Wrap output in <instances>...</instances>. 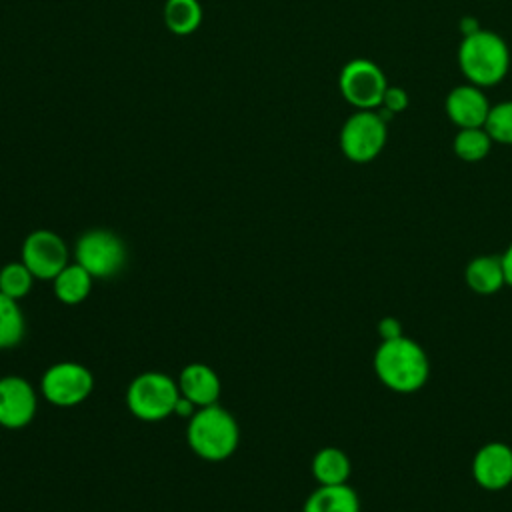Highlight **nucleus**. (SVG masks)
I'll use <instances>...</instances> for the list:
<instances>
[{
	"mask_svg": "<svg viewBox=\"0 0 512 512\" xmlns=\"http://www.w3.org/2000/svg\"><path fill=\"white\" fill-rule=\"evenodd\" d=\"M374 372L392 392L412 394L428 382L430 360L416 340L402 334L380 342L374 352Z\"/></svg>",
	"mask_w": 512,
	"mask_h": 512,
	"instance_id": "f257e3e1",
	"label": "nucleus"
},
{
	"mask_svg": "<svg viewBox=\"0 0 512 512\" xmlns=\"http://www.w3.org/2000/svg\"><path fill=\"white\" fill-rule=\"evenodd\" d=\"M458 66L470 84L480 88L496 86L510 70V48L500 34L478 28L462 36Z\"/></svg>",
	"mask_w": 512,
	"mask_h": 512,
	"instance_id": "f03ea898",
	"label": "nucleus"
},
{
	"mask_svg": "<svg viewBox=\"0 0 512 512\" xmlns=\"http://www.w3.org/2000/svg\"><path fill=\"white\" fill-rule=\"evenodd\" d=\"M186 434L194 454L210 462L230 458L240 440V430L234 416L218 404L198 408L190 416Z\"/></svg>",
	"mask_w": 512,
	"mask_h": 512,
	"instance_id": "7ed1b4c3",
	"label": "nucleus"
},
{
	"mask_svg": "<svg viewBox=\"0 0 512 512\" xmlns=\"http://www.w3.org/2000/svg\"><path fill=\"white\" fill-rule=\"evenodd\" d=\"M178 398V382L162 372H142L130 382L126 392L128 410L146 422H156L174 414Z\"/></svg>",
	"mask_w": 512,
	"mask_h": 512,
	"instance_id": "20e7f679",
	"label": "nucleus"
},
{
	"mask_svg": "<svg viewBox=\"0 0 512 512\" xmlns=\"http://www.w3.org/2000/svg\"><path fill=\"white\" fill-rule=\"evenodd\" d=\"M340 150L356 164H368L384 150L388 140L386 118L376 110H356L340 128Z\"/></svg>",
	"mask_w": 512,
	"mask_h": 512,
	"instance_id": "39448f33",
	"label": "nucleus"
},
{
	"mask_svg": "<svg viewBox=\"0 0 512 512\" xmlns=\"http://www.w3.org/2000/svg\"><path fill=\"white\" fill-rule=\"evenodd\" d=\"M388 86L384 70L368 58L346 62L338 76L340 94L356 110H378Z\"/></svg>",
	"mask_w": 512,
	"mask_h": 512,
	"instance_id": "423d86ee",
	"label": "nucleus"
},
{
	"mask_svg": "<svg viewBox=\"0 0 512 512\" xmlns=\"http://www.w3.org/2000/svg\"><path fill=\"white\" fill-rule=\"evenodd\" d=\"M74 256L92 278H112L126 262V248L114 232L98 228L78 238Z\"/></svg>",
	"mask_w": 512,
	"mask_h": 512,
	"instance_id": "0eeeda50",
	"label": "nucleus"
},
{
	"mask_svg": "<svg viewBox=\"0 0 512 512\" xmlns=\"http://www.w3.org/2000/svg\"><path fill=\"white\" fill-rule=\"evenodd\" d=\"M42 396L54 406H76L84 402L92 388L94 376L92 372L78 362H56L42 376Z\"/></svg>",
	"mask_w": 512,
	"mask_h": 512,
	"instance_id": "6e6552de",
	"label": "nucleus"
},
{
	"mask_svg": "<svg viewBox=\"0 0 512 512\" xmlns=\"http://www.w3.org/2000/svg\"><path fill=\"white\" fill-rule=\"evenodd\" d=\"M22 262L40 280H54L68 264V248L52 230H34L22 244Z\"/></svg>",
	"mask_w": 512,
	"mask_h": 512,
	"instance_id": "1a4fd4ad",
	"label": "nucleus"
},
{
	"mask_svg": "<svg viewBox=\"0 0 512 512\" xmlns=\"http://www.w3.org/2000/svg\"><path fill=\"white\" fill-rule=\"evenodd\" d=\"M474 482L490 492L512 484V448L504 442H486L472 458Z\"/></svg>",
	"mask_w": 512,
	"mask_h": 512,
	"instance_id": "9d476101",
	"label": "nucleus"
},
{
	"mask_svg": "<svg viewBox=\"0 0 512 512\" xmlns=\"http://www.w3.org/2000/svg\"><path fill=\"white\" fill-rule=\"evenodd\" d=\"M36 392L20 376L0 378V426L8 430L24 428L36 414Z\"/></svg>",
	"mask_w": 512,
	"mask_h": 512,
	"instance_id": "9b49d317",
	"label": "nucleus"
},
{
	"mask_svg": "<svg viewBox=\"0 0 512 512\" xmlns=\"http://www.w3.org/2000/svg\"><path fill=\"white\" fill-rule=\"evenodd\" d=\"M444 110L452 124H456L458 128H480L488 118L490 102L480 86L468 82L448 92Z\"/></svg>",
	"mask_w": 512,
	"mask_h": 512,
	"instance_id": "f8f14e48",
	"label": "nucleus"
},
{
	"mask_svg": "<svg viewBox=\"0 0 512 512\" xmlns=\"http://www.w3.org/2000/svg\"><path fill=\"white\" fill-rule=\"evenodd\" d=\"M178 390L180 396L190 400L196 408H204L216 404L220 396V378L210 366L192 362L180 372Z\"/></svg>",
	"mask_w": 512,
	"mask_h": 512,
	"instance_id": "ddd939ff",
	"label": "nucleus"
},
{
	"mask_svg": "<svg viewBox=\"0 0 512 512\" xmlns=\"http://www.w3.org/2000/svg\"><path fill=\"white\" fill-rule=\"evenodd\" d=\"M464 280H466L468 288L472 292H476V294H482V296L496 294L502 286H506L504 268H502L500 256L484 254V256L472 258L466 264Z\"/></svg>",
	"mask_w": 512,
	"mask_h": 512,
	"instance_id": "4468645a",
	"label": "nucleus"
},
{
	"mask_svg": "<svg viewBox=\"0 0 512 512\" xmlns=\"http://www.w3.org/2000/svg\"><path fill=\"white\" fill-rule=\"evenodd\" d=\"M302 512H360V500L352 486H318L304 502Z\"/></svg>",
	"mask_w": 512,
	"mask_h": 512,
	"instance_id": "2eb2a0df",
	"label": "nucleus"
},
{
	"mask_svg": "<svg viewBox=\"0 0 512 512\" xmlns=\"http://www.w3.org/2000/svg\"><path fill=\"white\" fill-rule=\"evenodd\" d=\"M350 458L344 450L326 446L318 450L312 458V476L320 486H334V484H346L350 478Z\"/></svg>",
	"mask_w": 512,
	"mask_h": 512,
	"instance_id": "dca6fc26",
	"label": "nucleus"
},
{
	"mask_svg": "<svg viewBox=\"0 0 512 512\" xmlns=\"http://www.w3.org/2000/svg\"><path fill=\"white\" fill-rule=\"evenodd\" d=\"M52 282L56 298L70 306L84 302L92 290V276L78 262L66 264Z\"/></svg>",
	"mask_w": 512,
	"mask_h": 512,
	"instance_id": "f3484780",
	"label": "nucleus"
},
{
	"mask_svg": "<svg viewBox=\"0 0 512 512\" xmlns=\"http://www.w3.org/2000/svg\"><path fill=\"white\" fill-rule=\"evenodd\" d=\"M164 24L170 32L178 36H188L196 32L202 24V6L198 0H166L164 4Z\"/></svg>",
	"mask_w": 512,
	"mask_h": 512,
	"instance_id": "a211bd4d",
	"label": "nucleus"
},
{
	"mask_svg": "<svg viewBox=\"0 0 512 512\" xmlns=\"http://www.w3.org/2000/svg\"><path fill=\"white\" fill-rule=\"evenodd\" d=\"M494 140L486 132L484 126L480 128H460L454 136L452 148L454 154L464 162H480L490 154Z\"/></svg>",
	"mask_w": 512,
	"mask_h": 512,
	"instance_id": "6ab92c4d",
	"label": "nucleus"
},
{
	"mask_svg": "<svg viewBox=\"0 0 512 512\" xmlns=\"http://www.w3.org/2000/svg\"><path fill=\"white\" fill-rule=\"evenodd\" d=\"M26 332L18 300L0 292V348L16 346Z\"/></svg>",
	"mask_w": 512,
	"mask_h": 512,
	"instance_id": "aec40b11",
	"label": "nucleus"
},
{
	"mask_svg": "<svg viewBox=\"0 0 512 512\" xmlns=\"http://www.w3.org/2000/svg\"><path fill=\"white\" fill-rule=\"evenodd\" d=\"M32 282H34V274L26 268L22 260L10 262L0 268V292L14 300L24 298L30 292Z\"/></svg>",
	"mask_w": 512,
	"mask_h": 512,
	"instance_id": "412c9836",
	"label": "nucleus"
},
{
	"mask_svg": "<svg viewBox=\"0 0 512 512\" xmlns=\"http://www.w3.org/2000/svg\"><path fill=\"white\" fill-rule=\"evenodd\" d=\"M484 128L494 142L512 146V100L490 106Z\"/></svg>",
	"mask_w": 512,
	"mask_h": 512,
	"instance_id": "4be33fe9",
	"label": "nucleus"
},
{
	"mask_svg": "<svg viewBox=\"0 0 512 512\" xmlns=\"http://www.w3.org/2000/svg\"><path fill=\"white\" fill-rule=\"evenodd\" d=\"M382 116L388 120L390 116L394 114H400L408 108V94L404 88L400 86H388L386 92H384V98H382Z\"/></svg>",
	"mask_w": 512,
	"mask_h": 512,
	"instance_id": "5701e85b",
	"label": "nucleus"
},
{
	"mask_svg": "<svg viewBox=\"0 0 512 512\" xmlns=\"http://www.w3.org/2000/svg\"><path fill=\"white\" fill-rule=\"evenodd\" d=\"M378 336H380V342L382 340H394V338L402 336V322L394 316H384L378 322Z\"/></svg>",
	"mask_w": 512,
	"mask_h": 512,
	"instance_id": "b1692460",
	"label": "nucleus"
},
{
	"mask_svg": "<svg viewBox=\"0 0 512 512\" xmlns=\"http://www.w3.org/2000/svg\"><path fill=\"white\" fill-rule=\"evenodd\" d=\"M500 260H502V268H504L506 286H512V244L504 250V254L500 256Z\"/></svg>",
	"mask_w": 512,
	"mask_h": 512,
	"instance_id": "393cba45",
	"label": "nucleus"
}]
</instances>
